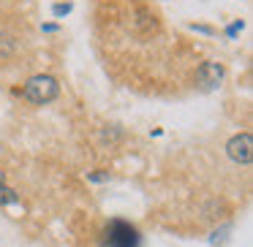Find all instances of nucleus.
Listing matches in <instances>:
<instances>
[{"label": "nucleus", "mask_w": 253, "mask_h": 247, "mask_svg": "<svg viewBox=\"0 0 253 247\" xmlns=\"http://www.w3.org/2000/svg\"><path fill=\"white\" fill-rule=\"evenodd\" d=\"M3 179H6V176H3V171H0V185H3Z\"/></svg>", "instance_id": "6e6552de"}, {"label": "nucleus", "mask_w": 253, "mask_h": 247, "mask_svg": "<svg viewBox=\"0 0 253 247\" xmlns=\"http://www.w3.org/2000/svg\"><path fill=\"white\" fill-rule=\"evenodd\" d=\"M139 231L136 225L126 223V220H112L104 228L101 236V247H139Z\"/></svg>", "instance_id": "f257e3e1"}, {"label": "nucleus", "mask_w": 253, "mask_h": 247, "mask_svg": "<svg viewBox=\"0 0 253 247\" xmlns=\"http://www.w3.org/2000/svg\"><path fill=\"white\" fill-rule=\"evenodd\" d=\"M240 30H242V22H234V25H231V28H229V35H237V33H240Z\"/></svg>", "instance_id": "0eeeda50"}, {"label": "nucleus", "mask_w": 253, "mask_h": 247, "mask_svg": "<svg viewBox=\"0 0 253 247\" xmlns=\"http://www.w3.org/2000/svg\"><path fill=\"white\" fill-rule=\"evenodd\" d=\"M17 201H19V196L11 190V187L0 185V204H17Z\"/></svg>", "instance_id": "39448f33"}, {"label": "nucleus", "mask_w": 253, "mask_h": 247, "mask_svg": "<svg viewBox=\"0 0 253 247\" xmlns=\"http://www.w3.org/2000/svg\"><path fill=\"white\" fill-rule=\"evenodd\" d=\"M25 98L30 104H49V101L57 98L60 93V84H57L55 76H46V73H39V76H30L22 87Z\"/></svg>", "instance_id": "f03ea898"}, {"label": "nucleus", "mask_w": 253, "mask_h": 247, "mask_svg": "<svg viewBox=\"0 0 253 247\" xmlns=\"http://www.w3.org/2000/svg\"><path fill=\"white\" fill-rule=\"evenodd\" d=\"M71 8H74L71 3H55V6H52V14H55V17H66Z\"/></svg>", "instance_id": "423d86ee"}, {"label": "nucleus", "mask_w": 253, "mask_h": 247, "mask_svg": "<svg viewBox=\"0 0 253 247\" xmlns=\"http://www.w3.org/2000/svg\"><path fill=\"white\" fill-rule=\"evenodd\" d=\"M226 152H229V158L234 160V163L248 166L253 160V136L251 133H237L234 139H229Z\"/></svg>", "instance_id": "7ed1b4c3"}, {"label": "nucleus", "mask_w": 253, "mask_h": 247, "mask_svg": "<svg viewBox=\"0 0 253 247\" xmlns=\"http://www.w3.org/2000/svg\"><path fill=\"white\" fill-rule=\"evenodd\" d=\"M223 76H226V68L220 66V63H215V60L202 63L199 71H196V82H199L202 90H218L220 82H223Z\"/></svg>", "instance_id": "20e7f679"}]
</instances>
